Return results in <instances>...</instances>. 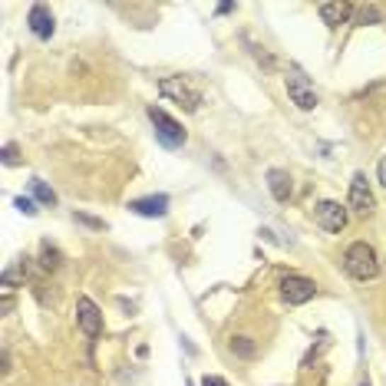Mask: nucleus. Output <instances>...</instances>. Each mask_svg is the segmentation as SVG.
I'll use <instances>...</instances> for the list:
<instances>
[{
	"label": "nucleus",
	"instance_id": "obj_1",
	"mask_svg": "<svg viewBox=\"0 0 386 386\" xmlns=\"http://www.w3.org/2000/svg\"><path fill=\"white\" fill-rule=\"evenodd\" d=\"M344 264H347V274H350V278H357V280H373V278L380 274L377 251H373L367 242L350 244L347 254H344Z\"/></svg>",
	"mask_w": 386,
	"mask_h": 386
},
{
	"label": "nucleus",
	"instance_id": "obj_2",
	"mask_svg": "<svg viewBox=\"0 0 386 386\" xmlns=\"http://www.w3.org/2000/svg\"><path fill=\"white\" fill-rule=\"evenodd\" d=\"M149 119H152V126H155V139L165 145V149H182L185 145V129L175 123L165 109H159V106H149Z\"/></svg>",
	"mask_w": 386,
	"mask_h": 386
},
{
	"label": "nucleus",
	"instance_id": "obj_3",
	"mask_svg": "<svg viewBox=\"0 0 386 386\" xmlns=\"http://www.w3.org/2000/svg\"><path fill=\"white\" fill-rule=\"evenodd\" d=\"M159 89H162V96H169V99H175L178 106H185L188 113H195L198 109V103H202V93L188 83V79H182V76H169V79H162L159 83Z\"/></svg>",
	"mask_w": 386,
	"mask_h": 386
},
{
	"label": "nucleus",
	"instance_id": "obj_4",
	"mask_svg": "<svg viewBox=\"0 0 386 386\" xmlns=\"http://www.w3.org/2000/svg\"><path fill=\"white\" fill-rule=\"evenodd\" d=\"M284 79H288V96L297 103V109H314L317 106V93H314V86H310V79L304 76V69L290 67Z\"/></svg>",
	"mask_w": 386,
	"mask_h": 386
},
{
	"label": "nucleus",
	"instance_id": "obj_5",
	"mask_svg": "<svg viewBox=\"0 0 386 386\" xmlns=\"http://www.w3.org/2000/svg\"><path fill=\"white\" fill-rule=\"evenodd\" d=\"M314 222L324 228V232H344L347 228V208L340 202H317L314 205Z\"/></svg>",
	"mask_w": 386,
	"mask_h": 386
},
{
	"label": "nucleus",
	"instance_id": "obj_6",
	"mask_svg": "<svg viewBox=\"0 0 386 386\" xmlns=\"http://www.w3.org/2000/svg\"><path fill=\"white\" fill-rule=\"evenodd\" d=\"M280 294H284L288 304L300 307V304H307V300L317 294V284L310 278H300V274H288V278L280 280Z\"/></svg>",
	"mask_w": 386,
	"mask_h": 386
},
{
	"label": "nucleus",
	"instance_id": "obj_7",
	"mask_svg": "<svg viewBox=\"0 0 386 386\" xmlns=\"http://www.w3.org/2000/svg\"><path fill=\"white\" fill-rule=\"evenodd\" d=\"M350 208L357 215H373V208H377V198L370 192L367 175H353V182H350Z\"/></svg>",
	"mask_w": 386,
	"mask_h": 386
},
{
	"label": "nucleus",
	"instance_id": "obj_8",
	"mask_svg": "<svg viewBox=\"0 0 386 386\" xmlns=\"http://www.w3.org/2000/svg\"><path fill=\"white\" fill-rule=\"evenodd\" d=\"M76 320H79V330H83L86 337H99V334H103V314H99V307L89 297H79Z\"/></svg>",
	"mask_w": 386,
	"mask_h": 386
},
{
	"label": "nucleus",
	"instance_id": "obj_9",
	"mask_svg": "<svg viewBox=\"0 0 386 386\" xmlns=\"http://www.w3.org/2000/svg\"><path fill=\"white\" fill-rule=\"evenodd\" d=\"M27 23H30V30H33V37H40V40H50L53 37V30H57L53 13H50L47 4H33L30 13H27Z\"/></svg>",
	"mask_w": 386,
	"mask_h": 386
},
{
	"label": "nucleus",
	"instance_id": "obj_10",
	"mask_svg": "<svg viewBox=\"0 0 386 386\" xmlns=\"http://www.w3.org/2000/svg\"><path fill=\"white\" fill-rule=\"evenodd\" d=\"M135 215H142V218H162L169 212V195H149V198H135L129 202Z\"/></svg>",
	"mask_w": 386,
	"mask_h": 386
},
{
	"label": "nucleus",
	"instance_id": "obj_11",
	"mask_svg": "<svg viewBox=\"0 0 386 386\" xmlns=\"http://www.w3.org/2000/svg\"><path fill=\"white\" fill-rule=\"evenodd\" d=\"M268 188H271V195H274L278 202H288L290 198V175L284 172V169H271L268 172Z\"/></svg>",
	"mask_w": 386,
	"mask_h": 386
},
{
	"label": "nucleus",
	"instance_id": "obj_12",
	"mask_svg": "<svg viewBox=\"0 0 386 386\" xmlns=\"http://www.w3.org/2000/svg\"><path fill=\"white\" fill-rule=\"evenodd\" d=\"M350 13H353V7H350V4H320V20H324L327 27H337V23H344Z\"/></svg>",
	"mask_w": 386,
	"mask_h": 386
},
{
	"label": "nucleus",
	"instance_id": "obj_13",
	"mask_svg": "<svg viewBox=\"0 0 386 386\" xmlns=\"http://www.w3.org/2000/svg\"><path fill=\"white\" fill-rule=\"evenodd\" d=\"M30 192L37 195V202H43V205H57V192L50 188L47 182H40V178H33L30 182Z\"/></svg>",
	"mask_w": 386,
	"mask_h": 386
},
{
	"label": "nucleus",
	"instance_id": "obj_14",
	"mask_svg": "<svg viewBox=\"0 0 386 386\" xmlns=\"http://www.w3.org/2000/svg\"><path fill=\"white\" fill-rule=\"evenodd\" d=\"M353 13H357V23H377L380 20V7L377 4H360V7H353Z\"/></svg>",
	"mask_w": 386,
	"mask_h": 386
},
{
	"label": "nucleus",
	"instance_id": "obj_15",
	"mask_svg": "<svg viewBox=\"0 0 386 386\" xmlns=\"http://www.w3.org/2000/svg\"><path fill=\"white\" fill-rule=\"evenodd\" d=\"M23 278H27V268H23V261H20L17 268H7L4 274H0V284H4V288H13V284L23 280Z\"/></svg>",
	"mask_w": 386,
	"mask_h": 386
},
{
	"label": "nucleus",
	"instance_id": "obj_16",
	"mask_svg": "<svg viewBox=\"0 0 386 386\" xmlns=\"http://www.w3.org/2000/svg\"><path fill=\"white\" fill-rule=\"evenodd\" d=\"M232 350L238 353V357H254V344H251V337H234L232 340Z\"/></svg>",
	"mask_w": 386,
	"mask_h": 386
},
{
	"label": "nucleus",
	"instance_id": "obj_17",
	"mask_svg": "<svg viewBox=\"0 0 386 386\" xmlns=\"http://www.w3.org/2000/svg\"><path fill=\"white\" fill-rule=\"evenodd\" d=\"M57 268H59V251L43 244V271H57Z\"/></svg>",
	"mask_w": 386,
	"mask_h": 386
},
{
	"label": "nucleus",
	"instance_id": "obj_18",
	"mask_svg": "<svg viewBox=\"0 0 386 386\" xmlns=\"http://www.w3.org/2000/svg\"><path fill=\"white\" fill-rule=\"evenodd\" d=\"M17 208H20L23 215H37V202H33L30 195H20V198H17Z\"/></svg>",
	"mask_w": 386,
	"mask_h": 386
},
{
	"label": "nucleus",
	"instance_id": "obj_19",
	"mask_svg": "<svg viewBox=\"0 0 386 386\" xmlns=\"http://www.w3.org/2000/svg\"><path fill=\"white\" fill-rule=\"evenodd\" d=\"M20 162V155H17V145L7 142L4 145V165H17Z\"/></svg>",
	"mask_w": 386,
	"mask_h": 386
},
{
	"label": "nucleus",
	"instance_id": "obj_20",
	"mask_svg": "<svg viewBox=\"0 0 386 386\" xmlns=\"http://www.w3.org/2000/svg\"><path fill=\"white\" fill-rule=\"evenodd\" d=\"M76 222L89 225V228H103V222H96V218H86V215H76Z\"/></svg>",
	"mask_w": 386,
	"mask_h": 386
},
{
	"label": "nucleus",
	"instance_id": "obj_21",
	"mask_svg": "<svg viewBox=\"0 0 386 386\" xmlns=\"http://www.w3.org/2000/svg\"><path fill=\"white\" fill-rule=\"evenodd\" d=\"M377 178H380V185H386V155L380 159V169H377Z\"/></svg>",
	"mask_w": 386,
	"mask_h": 386
},
{
	"label": "nucleus",
	"instance_id": "obj_22",
	"mask_svg": "<svg viewBox=\"0 0 386 386\" xmlns=\"http://www.w3.org/2000/svg\"><path fill=\"white\" fill-rule=\"evenodd\" d=\"M202 386H228V383H225L222 377H205V380H202Z\"/></svg>",
	"mask_w": 386,
	"mask_h": 386
},
{
	"label": "nucleus",
	"instance_id": "obj_23",
	"mask_svg": "<svg viewBox=\"0 0 386 386\" xmlns=\"http://www.w3.org/2000/svg\"><path fill=\"white\" fill-rule=\"evenodd\" d=\"M360 386H370V383H360Z\"/></svg>",
	"mask_w": 386,
	"mask_h": 386
}]
</instances>
